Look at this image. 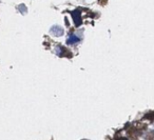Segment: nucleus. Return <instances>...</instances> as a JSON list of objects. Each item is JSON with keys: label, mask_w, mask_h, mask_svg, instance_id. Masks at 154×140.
<instances>
[{"label": "nucleus", "mask_w": 154, "mask_h": 140, "mask_svg": "<svg viewBox=\"0 0 154 140\" xmlns=\"http://www.w3.org/2000/svg\"><path fill=\"white\" fill-rule=\"evenodd\" d=\"M51 33L53 35H55V36H60V35L63 34V29L58 26H55L53 28H51Z\"/></svg>", "instance_id": "obj_2"}, {"label": "nucleus", "mask_w": 154, "mask_h": 140, "mask_svg": "<svg viewBox=\"0 0 154 140\" xmlns=\"http://www.w3.org/2000/svg\"><path fill=\"white\" fill-rule=\"evenodd\" d=\"M78 41H79V38H78L77 36H75V35H71V36L68 38L69 44H74V43L78 42Z\"/></svg>", "instance_id": "obj_3"}, {"label": "nucleus", "mask_w": 154, "mask_h": 140, "mask_svg": "<svg viewBox=\"0 0 154 140\" xmlns=\"http://www.w3.org/2000/svg\"><path fill=\"white\" fill-rule=\"evenodd\" d=\"M72 17H73V19H74V22L76 26H80V24H82V15H80V12L78 11V10L73 12Z\"/></svg>", "instance_id": "obj_1"}]
</instances>
